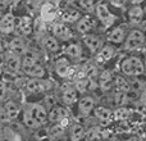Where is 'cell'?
<instances>
[{"label":"cell","mask_w":146,"mask_h":141,"mask_svg":"<svg viewBox=\"0 0 146 141\" xmlns=\"http://www.w3.org/2000/svg\"><path fill=\"white\" fill-rule=\"evenodd\" d=\"M121 68H122V72L126 76H133V77L144 74L145 72L144 62L139 57H133V55L124 59L121 64Z\"/></svg>","instance_id":"1"},{"label":"cell","mask_w":146,"mask_h":141,"mask_svg":"<svg viewBox=\"0 0 146 141\" xmlns=\"http://www.w3.org/2000/svg\"><path fill=\"white\" fill-rule=\"evenodd\" d=\"M145 43V35L142 31L140 30H132L128 33V36L126 37L124 41V49L128 51L136 50V49L141 48Z\"/></svg>","instance_id":"2"},{"label":"cell","mask_w":146,"mask_h":141,"mask_svg":"<svg viewBox=\"0 0 146 141\" xmlns=\"http://www.w3.org/2000/svg\"><path fill=\"white\" fill-rule=\"evenodd\" d=\"M95 13L98 19L103 23L105 27H110L114 22H115L117 17L111 13V10L108 8V5L105 4H98L95 5Z\"/></svg>","instance_id":"3"},{"label":"cell","mask_w":146,"mask_h":141,"mask_svg":"<svg viewBox=\"0 0 146 141\" xmlns=\"http://www.w3.org/2000/svg\"><path fill=\"white\" fill-rule=\"evenodd\" d=\"M27 112H28V114H30L31 118L35 121V123H37L38 126L44 124L46 122V119H48L46 109L44 108L42 105H40V104H33Z\"/></svg>","instance_id":"4"},{"label":"cell","mask_w":146,"mask_h":141,"mask_svg":"<svg viewBox=\"0 0 146 141\" xmlns=\"http://www.w3.org/2000/svg\"><path fill=\"white\" fill-rule=\"evenodd\" d=\"M27 91L32 94H37L41 91H45L46 88H49V82L48 81L40 80V78H31L30 81H27V85H26Z\"/></svg>","instance_id":"5"},{"label":"cell","mask_w":146,"mask_h":141,"mask_svg":"<svg viewBox=\"0 0 146 141\" xmlns=\"http://www.w3.org/2000/svg\"><path fill=\"white\" fill-rule=\"evenodd\" d=\"M83 43L91 53H99V50L103 48V40L96 35H86Z\"/></svg>","instance_id":"6"},{"label":"cell","mask_w":146,"mask_h":141,"mask_svg":"<svg viewBox=\"0 0 146 141\" xmlns=\"http://www.w3.org/2000/svg\"><path fill=\"white\" fill-rule=\"evenodd\" d=\"M15 28V18L12 13H7L0 19V31L3 33H12Z\"/></svg>","instance_id":"7"},{"label":"cell","mask_w":146,"mask_h":141,"mask_svg":"<svg viewBox=\"0 0 146 141\" xmlns=\"http://www.w3.org/2000/svg\"><path fill=\"white\" fill-rule=\"evenodd\" d=\"M95 108V101L91 96H83L78 100V110L82 116H88Z\"/></svg>","instance_id":"8"},{"label":"cell","mask_w":146,"mask_h":141,"mask_svg":"<svg viewBox=\"0 0 146 141\" xmlns=\"http://www.w3.org/2000/svg\"><path fill=\"white\" fill-rule=\"evenodd\" d=\"M96 25V21L90 15H85L81 17L77 22V31L80 33H87L88 31H91V28H94Z\"/></svg>","instance_id":"9"},{"label":"cell","mask_w":146,"mask_h":141,"mask_svg":"<svg viewBox=\"0 0 146 141\" xmlns=\"http://www.w3.org/2000/svg\"><path fill=\"white\" fill-rule=\"evenodd\" d=\"M55 72L59 77L66 78L72 74L73 70L71 69V67H69L68 61H67L66 58H60L55 62Z\"/></svg>","instance_id":"10"},{"label":"cell","mask_w":146,"mask_h":141,"mask_svg":"<svg viewBox=\"0 0 146 141\" xmlns=\"http://www.w3.org/2000/svg\"><path fill=\"white\" fill-rule=\"evenodd\" d=\"M114 55V49L111 46L106 45V46H103V48L99 50V53L96 54V63L98 64H105L108 61H110Z\"/></svg>","instance_id":"11"},{"label":"cell","mask_w":146,"mask_h":141,"mask_svg":"<svg viewBox=\"0 0 146 141\" xmlns=\"http://www.w3.org/2000/svg\"><path fill=\"white\" fill-rule=\"evenodd\" d=\"M53 33L54 37L58 40V39H62V40H68L71 37V31L63 23H55L53 26Z\"/></svg>","instance_id":"12"},{"label":"cell","mask_w":146,"mask_h":141,"mask_svg":"<svg viewBox=\"0 0 146 141\" xmlns=\"http://www.w3.org/2000/svg\"><path fill=\"white\" fill-rule=\"evenodd\" d=\"M17 30L21 35H30L32 31V21L30 17H21L17 19Z\"/></svg>","instance_id":"13"},{"label":"cell","mask_w":146,"mask_h":141,"mask_svg":"<svg viewBox=\"0 0 146 141\" xmlns=\"http://www.w3.org/2000/svg\"><path fill=\"white\" fill-rule=\"evenodd\" d=\"M22 69L26 74L31 76L32 78H40L41 80V78L45 76V69H44L38 63H35V64L28 66V67H23Z\"/></svg>","instance_id":"14"},{"label":"cell","mask_w":146,"mask_h":141,"mask_svg":"<svg viewBox=\"0 0 146 141\" xmlns=\"http://www.w3.org/2000/svg\"><path fill=\"white\" fill-rule=\"evenodd\" d=\"M111 85H113V77L111 73L109 70H103L99 76V86L103 91H108L110 90Z\"/></svg>","instance_id":"15"},{"label":"cell","mask_w":146,"mask_h":141,"mask_svg":"<svg viewBox=\"0 0 146 141\" xmlns=\"http://www.w3.org/2000/svg\"><path fill=\"white\" fill-rule=\"evenodd\" d=\"M7 67L9 70H12L13 73L18 72L22 67V59L21 57L15 55V54H8L7 55Z\"/></svg>","instance_id":"16"},{"label":"cell","mask_w":146,"mask_h":141,"mask_svg":"<svg viewBox=\"0 0 146 141\" xmlns=\"http://www.w3.org/2000/svg\"><path fill=\"white\" fill-rule=\"evenodd\" d=\"M48 118L51 122H60L62 119L68 118V112L64 108H62V106H54L50 110V113H49Z\"/></svg>","instance_id":"17"},{"label":"cell","mask_w":146,"mask_h":141,"mask_svg":"<svg viewBox=\"0 0 146 141\" xmlns=\"http://www.w3.org/2000/svg\"><path fill=\"white\" fill-rule=\"evenodd\" d=\"M124 39H126V33H124V30L122 27H115L114 30H111L110 33L108 35V40L113 44L123 43Z\"/></svg>","instance_id":"18"},{"label":"cell","mask_w":146,"mask_h":141,"mask_svg":"<svg viewBox=\"0 0 146 141\" xmlns=\"http://www.w3.org/2000/svg\"><path fill=\"white\" fill-rule=\"evenodd\" d=\"M62 99H63V103L66 104V105H72V104H74L76 100H77V92H76L74 88H72V87H64Z\"/></svg>","instance_id":"19"},{"label":"cell","mask_w":146,"mask_h":141,"mask_svg":"<svg viewBox=\"0 0 146 141\" xmlns=\"http://www.w3.org/2000/svg\"><path fill=\"white\" fill-rule=\"evenodd\" d=\"M128 18L129 21H131L132 23H136V25H139V23L142 22V18H144V12H142V9L140 7H132L131 9L128 10Z\"/></svg>","instance_id":"20"},{"label":"cell","mask_w":146,"mask_h":141,"mask_svg":"<svg viewBox=\"0 0 146 141\" xmlns=\"http://www.w3.org/2000/svg\"><path fill=\"white\" fill-rule=\"evenodd\" d=\"M4 113L8 119H15L18 117V114H19V108H18V105L15 103L8 101L4 106Z\"/></svg>","instance_id":"21"},{"label":"cell","mask_w":146,"mask_h":141,"mask_svg":"<svg viewBox=\"0 0 146 141\" xmlns=\"http://www.w3.org/2000/svg\"><path fill=\"white\" fill-rule=\"evenodd\" d=\"M10 50L13 51L12 54H15V55H18V57H19V54L27 53V49H26V46H25V43L18 37L12 40V43H10Z\"/></svg>","instance_id":"22"},{"label":"cell","mask_w":146,"mask_h":141,"mask_svg":"<svg viewBox=\"0 0 146 141\" xmlns=\"http://www.w3.org/2000/svg\"><path fill=\"white\" fill-rule=\"evenodd\" d=\"M64 53H66V55H68L69 58H73V59H77V58H81V55H82V49H81V46L78 45V44H69V45H67V48L64 49Z\"/></svg>","instance_id":"23"},{"label":"cell","mask_w":146,"mask_h":141,"mask_svg":"<svg viewBox=\"0 0 146 141\" xmlns=\"http://www.w3.org/2000/svg\"><path fill=\"white\" fill-rule=\"evenodd\" d=\"M69 135H71V140L72 141H81L85 137L86 135V131L85 128H83L81 124H73L71 127V132H69Z\"/></svg>","instance_id":"24"},{"label":"cell","mask_w":146,"mask_h":141,"mask_svg":"<svg viewBox=\"0 0 146 141\" xmlns=\"http://www.w3.org/2000/svg\"><path fill=\"white\" fill-rule=\"evenodd\" d=\"M94 114H95V117L99 118L100 121L106 122L110 119L111 110L108 108H105V106H96V108H94Z\"/></svg>","instance_id":"25"},{"label":"cell","mask_w":146,"mask_h":141,"mask_svg":"<svg viewBox=\"0 0 146 141\" xmlns=\"http://www.w3.org/2000/svg\"><path fill=\"white\" fill-rule=\"evenodd\" d=\"M44 46L50 53H56L59 50V41L54 36H46L44 39Z\"/></svg>","instance_id":"26"},{"label":"cell","mask_w":146,"mask_h":141,"mask_svg":"<svg viewBox=\"0 0 146 141\" xmlns=\"http://www.w3.org/2000/svg\"><path fill=\"white\" fill-rule=\"evenodd\" d=\"M0 141H21V137L9 127H5L0 134Z\"/></svg>","instance_id":"27"},{"label":"cell","mask_w":146,"mask_h":141,"mask_svg":"<svg viewBox=\"0 0 146 141\" xmlns=\"http://www.w3.org/2000/svg\"><path fill=\"white\" fill-rule=\"evenodd\" d=\"M81 18V14L78 10L76 9H68V10H64L63 14H62V19L64 22H68V23H72V22H76Z\"/></svg>","instance_id":"28"},{"label":"cell","mask_w":146,"mask_h":141,"mask_svg":"<svg viewBox=\"0 0 146 141\" xmlns=\"http://www.w3.org/2000/svg\"><path fill=\"white\" fill-rule=\"evenodd\" d=\"M129 116H131V110L124 108V106H119L114 110V117L118 121H126V119L129 118Z\"/></svg>","instance_id":"29"},{"label":"cell","mask_w":146,"mask_h":141,"mask_svg":"<svg viewBox=\"0 0 146 141\" xmlns=\"http://www.w3.org/2000/svg\"><path fill=\"white\" fill-rule=\"evenodd\" d=\"M115 86L118 87V91H123V92H128L129 88H131L129 83L122 76H117L115 77Z\"/></svg>","instance_id":"30"},{"label":"cell","mask_w":146,"mask_h":141,"mask_svg":"<svg viewBox=\"0 0 146 141\" xmlns=\"http://www.w3.org/2000/svg\"><path fill=\"white\" fill-rule=\"evenodd\" d=\"M88 87V81L87 80H78L76 81V85H74V91L76 92H86Z\"/></svg>","instance_id":"31"},{"label":"cell","mask_w":146,"mask_h":141,"mask_svg":"<svg viewBox=\"0 0 146 141\" xmlns=\"http://www.w3.org/2000/svg\"><path fill=\"white\" fill-rule=\"evenodd\" d=\"M23 122H25V124L27 127H30V128H36V127H38V124L35 123V121L30 117V114H28L27 110H26L25 114H23Z\"/></svg>","instance_id":"32"},{"label":"cell","mask_w":146,"mask_h":141,"mask_svg":"<svg viewBox=\"0 0 146 141\" xmlns=\"http://www.w3.org/2000/svg\"><path fill=\"white\" fill-rule=\"evenodd\" d=\"M127 101V92H123V91H118L115 94V104L117 105H123Z\"/></svg>","instance_id":"33"},{"label":"cell","mask_w":146,"mask_h":141,"mask_svg":"<svg viewBox=\"0 0 146 141\" xmlns=\"http://www.w3.org/2000/svg\"><path fill=\"white\" fill-rule=\"evenodd\" d=\"M63 134H64V128L59 126L58 123L54 124V126L50 128V135L53 137H59V136H62Z\"/></svg>","instance_id":"34"},{"label":"cell","mask_w":146,"mask_h":141,"mask_svg":"<svg viewBox=\"0 0 146 141\" xmlns=\"http://www.w3.org/2000/svg\"><path fill=\"white\" fill-rule=\"evenodd\" d=\"M98 134H99L98 128H92V130H90V131H88L85 136H86V139H87V140H94V139H96V137L99 136Z\"/></svg>","instance_id":"35"},{"label":"cell","mask_w":146,"mask_h":141,"mask_svg":"<svg viewBox=\"0 0 146 141\" xmlns=\"http://www.w3.org/2000/svg\"><path fill=\"white\" fill-rule=\"evenodd\" d=\"M5 95H7V86L4 81H0V100H4Z\"/></svg>","instance_id":"36"},{"label":"cell","mask_w":146,"mask_h":141,"mask_svg":"<svg viewBox=\"0 0 146 141\" xmlns=\"http://www.w3.org/2000/svg\"><path fill=\"white\" fill-rule=\"evenodd\" d=\"M78 4H80V7H83L85 9H91V8L95 7V3L91 1V0H88V1H80Z\"/></svg>","instance_id":"37"},{"label":"cell","mask_w":146,"mask_h":141,"mask_svg":"<svg viewBox=\"0 0 146 141\" xmlns=\"http://www.w3.org/2000/svg\"><path fill=\"white\" fill-rule=\"evenodd\" d=\"M45 101H46V105L48 106H54V104H55V98H54V96H46Z\"/></svg>","instance_id":"38"},{"label":"cell","mask_w":146,"mask_h":141,"mask_svg":"<svg viewBox=\"0 0 146 141\" xmlns=\"http://www.w3.org/2000/svg\"><path fill=\"white\" fill-rule=\"evenodd\" d=\"M141 103H144L146 105V92H144V95H142V99H141Z\"/></svg>","instance_id":"39"},{"label":"cell","mask_w":146,"mask_h":141,"mask_svg":"<svg viewBox=\"0 0 146 141\" xmlns=\"http://www.w3.org/2000/svg\"><path fill=\"white\" fill-rule=\"evenodd\" d=\"M1 73H3V63L0 62V74H1Z\"/></svg>","instance_id":"40"},{"label":"cell","mask_w":146,"mask_h":141,"mask_svg":"<svg viewBox=\"0 0 146 141\" xmlns=\"http://www.w3.org/2000/svg\"><path fill=\"white\" fill-rule=\"evenodd\" d=\"M128 141H137V139H136V137H132V139H129Z\"/></svg>","instance_id":"41"},{"label":"cell","mask_w":146,"mask_h":141,"mask_svg":"<svg viewBox=\"0 0 146 141\" xmlns=\"http://www.w3.org/2000/svg\"><path fill=\"white\" fill-rule=\"evenodd\" d=\"M96 141H98V140H96Z\"/></svg>","instance_id":"42"}]
</instances>
